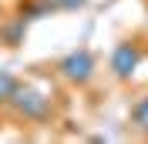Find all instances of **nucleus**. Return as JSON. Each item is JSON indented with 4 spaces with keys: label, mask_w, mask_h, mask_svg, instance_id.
I'll list each match as a JSON object with an SVG mask.
<instances>
[{
    "label": "nucleus",
    "mask_w": 148,
    "mask_h": 144,
    "mask_svg": "<svg viewBox=\"0 0 148 144\" xmlns=\"http://www.w3.org/2000/svg\"><path fill=\"white\" fill-rule=\"evenodd\" d=\"M10 107H14V114L24 117V121L40 124V121H47V117L54 114V101L47 97L44 90L30 87V84H17L14 97H10Z\"/></svg>",
    "instance_id": "f257e3e1"
},
{
    "label": "nucleus",
    "mask_w": 148,
    "mask_h": 144,
    "mask_svg": "<svg viewBox=\"0 0 148 144\" xmlns=\"http://www.w3.org/2000/svg\"><path fill=\"white\" fill-rule=\"evenodd\" d=\"M94 71H98V57H94L88 47H77V50L64 54L61 64H57V74H61L67 84H77V87H84V84L91 81Z\"/></svg>",
    "instance_id": "f03ea898"
},
{
    "label": "nucleus",
    "mask_w": 148,
    "mask_h": 144,
    "mask_svg": "<svg viewBox=\"0 0 148 144\" xmlns=\"http://www.w3.org/2000/svg\"><path fill=\"white\" fill-rule=\"evenodd\" d=\"M138 64H141V47H138V40H121V44H114L111 60H108L114 81H131L135 71H138Z\"/></svg>",
    "instance_id": "7ed1b4c3"
},
{
    "label": "nucleus",
    "mask_w": 148,
    "mask_h": 144,
    "mask_svg": "<svg viewBox=\"0 0 148 144\" xmlns=\"http://www.w3.org/2000/svg\"><path fill=\"white\" fill-rule=\"evenodd\" d=\"M17 14L24 20H37V17H51V14H57V10L47 3V0H20Z\"/></svg>",
    "instance_id": "20e7f679"
},
{
    "label": "nucleus",
    "mask_w": 148,
    "mask_h": 144,
    "mask_svg": "<svg viewBox=\"0 0 148 144\" xmlns=\"http://www.w3.org/2000/svg\"><path fill=\"white\" fill-rule=\"evenodd\" d=\"M24 34H27V20L17 17L14 24H7V27L0 30V40H3L7 47H17V44H24Z\"/></svg>",
    "instance_id": "39448f33"
},
{
    "label": "nucleus",
    "mask_w": 148,
    "mask_h": 144,
    "mask_svg": "<svg viewBox=\"0 0 148 144\" xmlns=\"http://www.w3.org/2000/svg\"><path fill=\"white\" fill-rule=\"evenodd\" d=\"M131 124H135V131H138V134L148 137V94L131 104Z\"/></svg>",
    "instance_id": "423d86ee"
},
{
    "label": "nucleus",
    "mask_w": 148,
    "mask_h": 144,
    "mask_svg": "<svg viewBox=\"0 0 148 144\" xmlns=\"http://www.w3.org/2000/svg\"><path fill=\"white\" fill-rule=\"evenodd\" d=\"M17 77L14 74H7V71H0V107L3 104H10V97H14V90H17Z\"/></svg>",
    "instance_id": "0eeeda50"
},
{
    "label": "nucleus",
    "mask_w": 148,
    "mask_h": 144,
    "mask_svg": "<svg viewBox=\"0 0 148 144\" xmlns=\"http://www.w3.org/2000/svg\"><path fill=\"white\" fill-rule=\"evenodd\" d=\"M54 10H61V14H77V10L88 7V0H47Z\"/></svg>",
    "instance_id": "6e6552de"
}]
</instances>
